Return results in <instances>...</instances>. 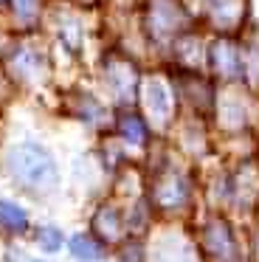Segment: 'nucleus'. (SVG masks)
Instances as JSON below:
<instances>
[{
	"instance_id": "14",
	"label": "nucleus",
	"mask_w": 259,
	"mask_h": 262,
	"mask_svg": "<svg viewBox=\"0 0 259 262\" xmlns=\"http://www.w3.org/2000/svg\"><path fill=\"white\" fill-rule=\"evenodd\" d=\"M0 3H3V0H0Z\"/></svg>"
},
{
	"instance_id": "3",
	"label": "nucleus",
	"mask_w": 259,
	"mask_h": 262,
	"mask_svg": "<svg viewBox=\"0 0 259 262\" xmlns=\"http://www.w3.org/2000/svg\"><path fill=\"white\" fill-rule=\"evenodd\" d=\"M203 245L214 259H228L234 254V234L225 220H211L203 231Z\"/></svg>"
},
{
	"instance_id": "7",
	"label": "nucleus",
	"mask_w": 259,
	"mask_h": 262,
	"mask_svg": "<svg viewBox=\"0 0 259 262\" xmlns=\"http://www.w3.org/2000/svg\"><path fill=\"white\" fill-rule=\"evenodd\" d=\"M144 99H146L149 113L155 116L158 121H163L169 116V93H166V85H161L158 79H152L149 85L144 88Z\"/></svg>"
},
{
	"instance_id": "12",
	"label": "nucleus",
	"mask_w": 259,
	"mask_h": 262,
	"mask_svg": "<svg viewBox=\"0 0 259 262\" xmlns=\"http://www.w3.org/2000/svg\"><path fill=\"white\" fill-rule=\"evenodd\" d=\"M124 262H141V248L138 245H127V248H124Z\"/></svg>"
},
{
	"instance_id": "4",
	"label": "nucleus",
	"mask_w": 259,
	"mask_h": 262,
	"mask_svg": "<svg viewBox=\"0 0 259 262\" xmlns=\"http://www.w3.org/2000/svg\"><path fill=\"white\" fill-rule=\"evenodd\" d=\"M93 228H96V239H107V243H118L124 231V214L118 206L104 203L96 209L93 214Z\"/></svg>"
},
{
	"instance_id": "13",
	"label": "nucleus",
	"mask_w": 259,
	"mask_h": 262,
	"mask_svg": "<svg viewBox=\"0 0 259 262\" xmlns=\"http://www.w3.org/2000/svg\"><path fill=\"white\" fill-rule=\"evenodd\" d=\"M31 262H42V259H31Z\"/></svg>"
},
{
	"instance_id": "6",
	"label": "nucleus",
	"mask_w": 259,
	"mask_h": 262,
	"mask_svg": "<svg viewBox=\"0 0 259 262\" xmlns=\"http://www.w3.org/2000/svg\"><path fill=\"white\" fill-rule=\"evenodd\" d=\"M68 251H71L73 259H79V262H96V259L104 256L101 243L96 237H90V234H73V237L68 239Z\"/></svg>"
},
{
	"instance_id": "10",
	"label": "nucleus",
	"mask_w": 259,
	"mask_h": 262,
	"mask_svg": "<svg viewBox=\"0 0 259 262\" xmlns=\"http://www.w3.org/2000/svg\"><path fill=\"white\" fill-rule=\"evenodd\" d=\"M158 262H191V256L186 251V245H161Z\"/></svg>"
},
{
	"instance_id": "8",
	"label": "nucleus",
	"mask_w": 259,
	"mask_h": 262,
	"mask_svg": "<svg viewBox=\"0 0 259 262\" xmlns=\"http://www.w3.org/2000/svg\"><path fill=\"white\" fill-rule=\"evenodd\" d=\"M118 133H121L130 144H144L146 141L144 119H138V116H133V113H124L121 119H118Z\"/></svg>"
},
{
	"instance_id": "5",
	"label": "nucleus",
	"mask_w": 259,
	"mask_h": 262,
	"mask_svg": "<svg viewBox=\"0 0 259 262\" xmlns=\"http://www.w3.org/2000/svg\"><path fill=\"white\" fill-rule=\"evenodd\" d=\"M28 211L23 209L20 203H14V200L9 198H0V231L6 234H26L28 231Z\"/></svg>"
},
{
	"instance_id": "9",
	"label": "nucleus",
	"mask_w": 259,
	"mask_h": 262,
	"mask_svg": "<svg viewBox=\"0 0 259 262\" xmlns=\"http://www.w3.org/2000/svg\"><path fill=\"white\" fill-rule=\"evenodd\" d=\"M37 245L45 251V254H56V251L65 245V234L56 226H39L37 231Z\"/></svg>"
},
{
	"instance_id": "11",
	"label": "nucleus",
	"mask_w": 259,
	"mask_h": 262,
	"mask_svg": "<svg viewBox=\"0 0 259 262\" xmlns=\"http://www.w3.org/2000/svg\"><path fill=\"white\" fill-rule=\"evenodd\" d=\"M14 6H17V12H20V17H31L37 0H14Z\"/></svg>"
},
{
	"instance_id": "2",
	"label": "nucleus",
	"mask_w": 259,
	"mask_h": 262,
	"mask_svg": "<svg viewBox=\"0 0 259 262\" xmlns=\"http://www.w3.org/2000/svg\"><path fill=\"white\" fill-rule=\"evenodd\" d=\"M189 200V183L180 172H169L158 181L155 189V203L161 206L163 211H178L180 206Z\"/></svg>"
},
{
	"instance_id": "1",
	"label": "nucleus",
	"mask_w": 259,
	"mask_h": 262,
	"mask_svg": "<svg viewBox=\"0 0 259 262\" xmlns=\"http://www.w3.org/2000/svg\"><path fill=\"white\" fill-rule=\"evenodd\" d=\"M6 172L20 186L37 189V192H45L59 181V169H56L51 149H45L37 141H20L6 149Z\"/></svg>"
}]
</instances>
